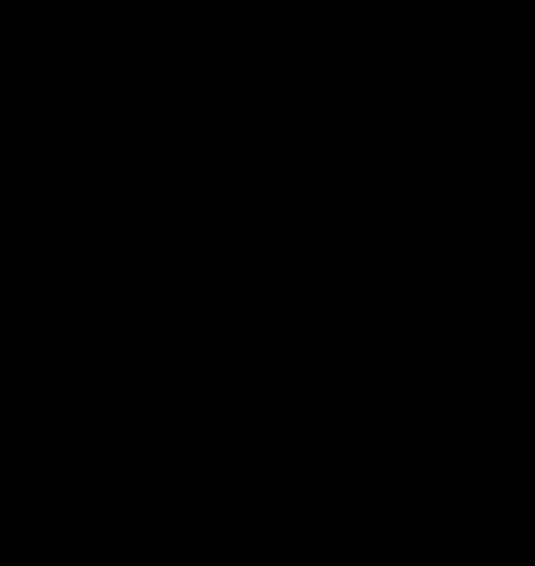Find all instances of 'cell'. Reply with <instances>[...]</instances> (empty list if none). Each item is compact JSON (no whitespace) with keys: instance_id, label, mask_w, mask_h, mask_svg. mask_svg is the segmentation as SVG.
Segmentation results:
<instances>
[]
</instances>
